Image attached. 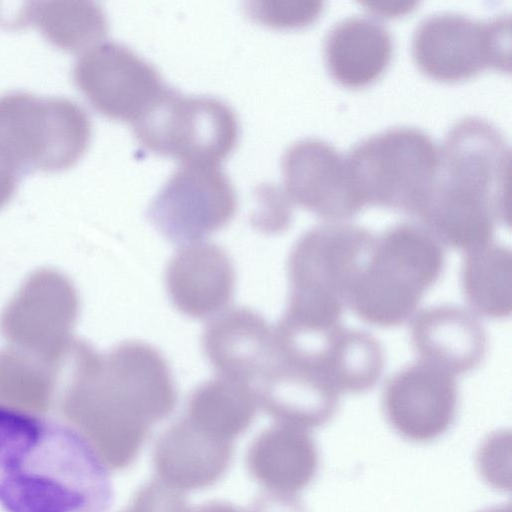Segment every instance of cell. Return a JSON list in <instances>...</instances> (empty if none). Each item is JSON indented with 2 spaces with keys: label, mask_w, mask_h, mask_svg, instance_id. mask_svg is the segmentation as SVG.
<instances>
[{
  "label": "cell",
  "mask_w": 512,
  "mask_h": 512,
  "mask_svg": "<svg viewBox=\"0 0 512 512\" xmlns=\"http://www.w3.org/2000/svg\"><path fill=\"white\" fill-rule=\"evenodd\" d=\"M60 411L68 426L112 470L130 466L151 426L176 407L177 392L163 355L141 341L101 354L75 339Z\"/></svg>",
  "instance_id": "cell-1"
},
{
  "label": "cell",
  "mask_w": 512,
  "mask_h": 512,
  "mask_svg": "<svg viewBox=\"0 0 512 512\" xmlns=\"http://www.w3.org/2000/svg\"><path fill=\"white\" fill-rule=\"evenodd\" d=\"M107 469L70 426L0 403V504L7 512H108Z\"/></svg>",
  "instance_id": "cell-2"
},
{
  "label": "cell",
  "mask_w": 512,
  "mask_h": 512,
  "mask_svg": "<svg viewBox=\"0 0 512 512\" xmlns=\"http://www.w3.org/2000/svg\"><path fill=\"white\" fill-rule=\"evenodd\" d=\"M91 122L76 102L27 92L0 96V165L16 174L59 172L79 161Z\"/></svg>",
  "instance_id": "cell-3"
},
{
  "label": "cell",
  "mask_w": 512,
  "mask_h": 512,
  "mask_svg": "<svg viewBox=\"0 0 512 512\" xmlns=\"http://www.w3.org/2000/svg\"><path fill=\"white\" fill-rule=\"evenodd\" d=\"M346 160L364 205L416 216L435 183L439 150L424 131L401 126L363 139Z\"/></svg>",
  "instance_id": "cell-4"
},
{
  "label": "cell",
  "mask_w": 512,
  "mask_h": 512,
  "mask_svg": "<svg viewBox=\"0 0 512 512\" xmlns=\"http://www.w3.org/2000/svg\"><path fill=\"white\" fill-rule=\"evenodd\" d=\"M427 198L480 209L509 225L510 148L501 131L480 117L455 123L439 150Z\"/></svg>",
  "instance_id": "cell-5"
},
{
  "label": "cell",
  "mask_w": 512,
  "mask_h": 512,
  "mask_svg": "<svg viewBox=\"0 0 512 512\" xmlns=\"http://www.w3.org/2000/svg\"><path fill=\"white\" fill-rule=\"evenodd\" d=\"M138 141L148 150L183 164L214 165L234 149L238 121L219 99L182 96L170 89L132 123Z\"/></svg>",
  "instance_id": "cell-6"
},
{
  "label": "cell",
  "mask_w": 512,
  "mask_h": 512,
  "mask_svg": "<svg viewBox=\"0 0 512 512\" xmlns=\"http://www.w3.org/2000/svg\"><path fill=\"white\" fill-rule=\"evenodd\" d=\"M412 56L424 74L443 82L465 80L486 68L510 71V17L429 16L415 29Z\"/></svg>",
  "instance_id": "cell-7"
},
{
  "label": "cell",
  "mask_w": 512,
  "mask_h": 512,
  "mask_svg": "<svg viewBox=\"0 0 512 512\" xmlns=\"http://www.w3.org/2000/svg\"><path fill=\"white\" fill-rule=\"evenodd\" d=\"M79 313L77 290L61 272L31 273L0 314V331L10 346L48 364L64 367Z\"/></svg>",
  "instance_id": "cell-8"
},
{
  "label": "cell",
  "mask_w": 512,
  "mask_h": 512,
  "mask_svg": "<svg viewBox=\"0 0 512 512\" xmlns=\"http://www.w3.org/2000/svg\"><path fill=\"white\" fill-rule=\"evenodd\" d=\"M237 199L227 175L214 165L183 164L166 181L148 217L170 242H201L234 217Z\"/></svg>",
  "instance_id": "cell-9"
},
{
  "label": "cell",
  "mask_w": 512,
  "mask_h": 512,
  "mask_svg": "<svg viewBox=\"0 0 512 512\" xmlns=\"http://www.w3.org/2000/svg\"><path fill=\"white\" fill-rule=\"evenodd\" d=\"M73 78L95 110L131 123L169 90L153 65L115 42L85 51L75 64Z\"/></svg>",
  "instance_id": "cell-10"
},
{
  "label": "cell",
  "mask_w": 512,
  "mask_h": 512,
  "mask_svg": "<svg viewBox=\"0 0 512 512\" xmlns=\"http://www.w3.org/2000/svg\"><path fill=\"white\" fill-rule=\"evenodd\" d=\"M375 236L347 222H327L302 234L288 259L290 289L312 290L343 299L365 268Z\"/></svg>",
  "instance_id": "cell-11"
},
{
  "label": "cell",
  "mask_w": 512,
  "mask_h": 512,
  "mask_svg": "<svg viewBox=\"0 0 512 512\" xmlns=\"http://www.w3.org/2000/svg\"><path fill=\"white\" fill-rule=\"evenodd\" d=\"M458 406L455 376L421 359L392 375L382 408L391 427L413 442H429L454 422Z\"/></svg>",
  "instance_id": "cell-12"
},
{
  "label": "cell",
  "mask_w": 512,
  "mask_h": 512,
  "mask_svg": "<svg viewBox=\"0 0 512 512\" xmlns=\"http://www.w3.org/2000/svg\"><path fill=\"white\" fill-rule=\"evenodd\" d=\"M282 174L291 202L328 222H345L365 206L346 158L323 140L306 138L292 144L283 155Z\"/></svg>",
  "instance_id": "cell-13"
},
{
  "label": "cell",
  "mask_w": 512,
  "mask_h": 512,
  "mask_svg": "<svg viewBox=\"0 0 512 512\" xmlns=\"http://www.w3.org/2000/svg\"><path fill=\"white\" fill-rule=\"evenodd\" d=\"M253 391L262 409L278 422L306 429L329 422L340 396L318 366L285 355L276 340Z\"/></svg>",
  "instance_id": "cell-14"
},
{
  "label": "cell",
  "mask_w": 512,
  "mask_h": 512,
  "mask_svg": "<svg viewBox=\"0 0 512 512\" xmlns=\"http://www.w3.org/2000/svg\"><path fill=\"white\" fill-rule=\"evenodd\" d=\"M168 296L182 314L202 319L221 312L231 301L235 272L218 245L197 242L182 246L165 274Z\"/></svg>",
  "instance_id": "cell-15"
},
{
  "label": "cell",
  "mask_w": 512,
  "mask_h": 512,
  "mask_svg": "<svg viewBox=\"0 0 512 512\" xmlns=\"http://www.w3.org/2000/svg\"><path fill=\"white\" fill-rule=\"evenodd\" d=\"M410 337L419 359L454 376L477 368L487 350V336L473 312L452 305L422 310L412 318Z\"/></svg>",
  "instance_id": "cell-16"
},
{
  "label": "cell",
  "mask_w": 512,
  "mask_h": 512,
  "mask_svg": "<svg viewBox=\"0 0 512 512\" xmlns=\"http://www.w3.org/2000/svg\"><path fill=\"white\" fill-rule=\"evenodd\" d=\"M232 456V442L209 434L183 416L156 442L153 463L163 483L179 491L196 490L219 481Z\"/></svg>",
  "instance_id": "cell-17"
},
{
  "label": "cell",
  "mask_w": 512,
  "mask_h": 512,
  "mask_svg": "<svg viewBox=\"0 0 512 512\" xmlns=\"http://www.w3.org/2000/svg\"><path fill=\"white\" fill-rule=\"evenodd\" d=\"M273 346L274 327L248 308L223 313L208 324L203 335L204 352L219 376L251 388Z\"/></svg>",
  "instance_id": "cell-18"
},
{
  "label": "cell",
  "mask_w": 512,
  "mask_h": 512,
  "mask_svg": "<svg viewBox=\"0 0 512 512\" xmlns=\"http://www.w3.org/2000/svg\"><path fill=\"white\" fill-rule=\"evenodd\" d=\"M246 468L268 491L295 494L316 475L315 441L308 429L277 422L253 440L246 454Z\"/></svg>",
  "instance_id": "cell-19"
},
{
  "label": "cell",
  "mask_w": 512,
  "mask_h": 512,
  "mask_svg": "<svg viewBox=\"0 0 512 512\" xmlns=\"http://www.w3.org/2000/svg\"><path fill=\"white\" fill-rule=\"evenodd\" d=\"M393 40L386 27L364 16L335 24L324 42V59L330 75L348 88H361L377 80L388 67Z\"/></svg>",
  "instance_id": "cell-20"
},
{
  "label": "cell",
  "mask_w": 512,
  "mask_h": 512,
  "mask_svg": "<svg viewBox=\"0 0 512 512\" xmlns=\"http://www.w3.org/2000/svg\"><path fill=\"white\" fill-rule=\"evenodd\" d=\"M371 258L421 292L440 278L444 245L423 225L400 223L375 237Z\"/></svg>",
  "instance_id": "cell-21"
},
{
  "label": "cell",
  "mask_w": 512,
  "mask_h": 512,
  "mask_svg": "<svg viewBox=\"0 0 512 512\" xmlns=\"http://www.w3.org/2000/svg\"><path fill=\"white\" fill-rule=\"evenodd\" d=\"M423 295L370 255L347 295L346 306L372 326L392 328L414 317Z\"/></svg>",
  "instance_id": "cell-22"
},
{
  "label": "cell",
  "mask_w": 512,
  "mask_h": 512,
  "mask_svg": "<svg viewBox=\"0 0 512 512\" xmlns=\"http://www.w3.org/2000/svg\"><path fill=\"white\" fill-rule=\"evenodd\" d=\"M464 298L476 316L500 320L512 311V253L491 241L465 252L461 267Z\"/></svg>",
  "instance_id": "cell-23"
},
{
  "label": "cell",
  "mask_w": 512,
  "mask_h": 512,
  "mask_svg": "<svg viewBox=\"0 0 512 512\" xmlns=\"http://www.w3.org/2000/svg\"><path fill=\"white\" fill-rule=\"evenodd\" d=\"M16 24H33L55 46L79 52L103 40L108 22L103 10L90 1L27 3L19 10Z\"/></svg>",
  "instance_id": "cell-24"
},
{
  "label": "cell",
  "mask_w": 512,
  "mask_h": 512,
  "mask_svg": "<svg viewBox=\"0 0 512 512\" xmlns=\"http://www.w3.org/2000/svg\"><path fill=\"white\" fill-rule=\"evenodd\" d=\"M257 405L250 386L219 376L191 394L184 416L209 434L233 443L253 422Z\"/></svg>",
  "instance_id": "cell-25"
},
{
  "label": "cell",
  "mask_w": 512,
  "mask_h": 512,
  "mask_svg": "<svg viewBox=\"0 0 512 512\" xmlns=\"http://www.w3.org/2000/svg\"><path fill=\"white\" fill-rule=\"evenodd\" d=\"M320 369L339 394L372 389L384 368L381 344L371 334L342 326L324 351Z\"/></svg>",
  "instance_id": "cell-26"
},
{
  "label": "cell",
  "mask_w": 512,
  "mask_h": 512,
  "mask_svg": "<svg viewBox=\"0 0 512 512\" xmlns=\"http://www.w3.org/2000/svg\"><path fill=\"white\" fill-rule=\"evenodd\" d=\"M63 367L11 346L0 350V403L41 415L54 402Z\"/></svg>",
  "instance_id": "cell-27"
},
{
  "label": "cell",
  "mask_w": 512,
  "mask_h": 512,
  "mask_svg": "<svg viewBox=\"0 0 512 512\" xmlns=\"http://www.w3.org/2000/svg\"><path fill=\"white\" fill-rule=\"evenodd\" d=\"M323 9L318 1H255L247 6L249 15L259 23L275 28L303 27L314 22Z\"/></svg>",
  "instance_id": "cell-28"
},
{
  "label": "cell",
  "mask_w": 512,
  "mask_h": 512,
  "mask_svg": "<svg viewBox=\"0 0 512 512\" xmlns=\"http://www.w3.org/2000/svg\"><path fill=\"white\" fill-rule=\"evenodd\" d=\"M259 209L252 217L253 225L265 233H279L288 228L292 202L284 190L264 186L259 190Z\"/></svg>",
  "instance_id": "cell-29"
},
{
  "label": "cell",
  "mask_w": 512,
  "mask_h": 512,
  "mask_svg": "<svg viewBox=\"0 0 512 512\" xmlns=\"http://www.w3.org/2000/svg\"><path fill=\"white\" fill-rule=\"evenodd\" d=\"M184 495L160 480L139 488L123 512H190Z\"/></svg>",
  "instance_id": "cell-30"
},
{
  "label": "cell",
  "mask_w": 512,
  "mask_h": 512,
  "mask_svg": "<svg viewBox=\"0 0 512 512\" xmlns=\"http://www.w3.org/2000/svg\"><path fill=\"white\" fill-rule=\"evenodd\" d=\"M250 512H306L295 494L267 491L255 499Z\"/></svg>",
  "instance_id": "cell-31"
},
{
  "label": "cell",
  "mask_w": 512,
  "mask_h": 512,
  "mask_svg": "<svg viewBox=\"0 0 512 512\" xmlns=\"http://www.w3.org/2000/svg\"><path fill=\"white\" fill-rule=\"evenodd\" d=\"M17 185V174L0 165V208L13 197Z\"/></svg>",
  "instance_id": "cell-32"
},
{
  "label": "cell",
  "mask_w": 512,
  "mask_h": 512,
  "mask_svg": "<svg viewBox=\"0 0 512 512\" xmlns=\"http://www.w3.org/2000/svg\"><path fill=\"white\" fill-rule=\"evenodd\" d=\"M190 512H246L245 510L222 501H212L191 509Z\"/></svg>",
  "instance_id": "cell-33"
},
{
  "label": "cell",
  "mask_w": 512,
  "mask_h": 512,
  "mask_svg": "<svg viewBox=\"0 0 512 512\" xmlns=\"http://www.w3.org/2000/svg\"><path fill=\"white\" fill-rule=\"evenodd\" d=\"M367 6L369 7V9L372 12H374L376 14H380L382 16H386V15L394 16L396 14L401 15V14L407 12L409 9H411L409 7L410 3H400L396 7H393V5L390 7L378 6L376 3H373V4L368 3Z\"/></svg>",
  "instance_id": "cell-34"
},
{
  "label": "cell",
  "mask_w": 512,
  "mask_h": 512,
  "mask_svg": "<svg viewBox=\"0 0 512 512\" xmlns=\"http://www.w3.org/2000/svg\"><path fill=\"white\" fill-rule=\"evenodd\" d=\"M481 512H512L510 505H501L497 507H492Z\"/></svg>",
  "instance_id": "cell-35"
}]
</instances>
